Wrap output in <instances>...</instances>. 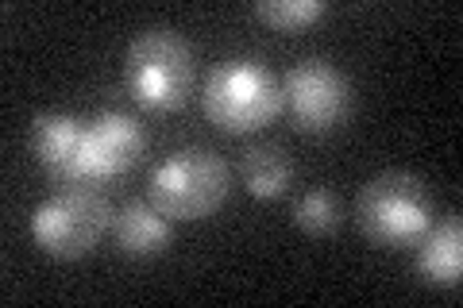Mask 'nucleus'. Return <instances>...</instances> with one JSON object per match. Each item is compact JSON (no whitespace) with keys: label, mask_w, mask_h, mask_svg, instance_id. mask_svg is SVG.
<instances>
[{"label":"nucleus","mask_w":463,"mask_h":308,"mask_svg":"<svg viewBox=\"0 0 463 308\" xmlns=\"http://www.w3.org/2000/svg\"><path fill=\"white\" fill-rule=\"evenodd\" d=\"M194 51L174 27H147L128 42L124 85L147 112H178L194 93Z\"/></svg>","instance_id":"obj_1"},{"label":"nucleus","mask_w":463,"mask_h":308,"mask_svg":"<svg viewBox=\"0 0 463 308\" xmlns=\"http://www.w3.org/2000/svg\"><path fill=\"white\" fill-rule=\"evenodd\" d=\"M201 105L209 124L228 135H248L282 112V81L255 58H224L209 70Z\"/></svg>","instance_id":"obj_2"},{"label":"nucleus","mask_w":463,"mask_h":308,"mask_svg":"<svg viewBox=\"0 0 463 308\" xmlns=\"http://www.w3.org/2000/svg\"><path fill=\"white\" fill-rule=\"evenodd\" d=\"M147 197L170 219H205L228 197V163L213 146H182L151 170Z\"/></svg>","instance_id":"obj_3"},{"label":"nucleus","mask_w":463,"mask_h":308,"mask_svg":"<svg viewBox=\"0 0 463 308\" xmlns=\"http://www.w3.org/2000/svg\"><path fill=\"white\" fill-rule=\"evenodd\" d=\"M359 228L379 247H410L432 228V197L421 178L402 170L379 173L364 185L355 204Z\"/></svg>","instance_id":"obj_4"},{"label":"nucleus","mask_w":463,"mask_h":308,"mask_svg":"<svg viewBox=\"0 0 463 308\" xmlns=\"http://www.w3.org/2000/svg\"><path fill=\"white\" fill-rule=\"evenodd\" d=\"M147 131L128 112H97L90 120H78V139L70 151L58 182L62 185H90L109 182L132 170L143 158Z\"/></svg>","instance_id":"obj_5"},{"label":"nucleus","mask_w":463,"mask_h":308,"mask_svg":"<svg viewBox=\"0 0 463 308\" xmlns=\"http://www.w3.org/2000/svg\"><path fill=\"white\" fill-rule=\"evenodd\" d=\"M112 228V209L97 189L66 185L32 212V236L54 258H81Z\"/></svg>","instance_id":"obj_6"},{"label":"nucleus","mask_w":463,"mask_h":308,"mask_svg":"<svg viewBox=\"0 0 463 308\" xmlns=\"http://www.w3.org/2000/svg\"><path fill=\"white\" fill-rule=\"evenodd\" d=\"M282 112L298 131L321 135L347 120L352 112V81L328 58H306L282 78Z\"/></svg>","instance_id":"obj_7"},{"label":"nucleus","mask_w":463,"mask_h":308,"mask_svg":"<svg viewBox=\"0 0 463 308\" xmlns=\"http://www.w3.org/2000/svg\"><path fill=\"white\" fill-rule=\"evenodd\" d=\"M112 243L128 258H147L170 247V216L151 201H128L112 212Z\"/></svg>","instance_id":"obj_8"},{"label":"nucleus","mask_w":463,"mask_h":308,"mask_svg":"<svg viewBox=\"0 0 463 308\" xmlns=\"http://www.w3.org/2000/svg\"><path fill=\"white\" fill-rule=\"evenodd\" d=\"M417 243H421L413 258L417 277H425L429 285H459V274H463V224L459 219H444V224L429 228Z\"/></svg>","instance_id":"obj_9"},{"label":"nucleus","mask_w":463,"mask_h":308,"mask_svg":"<svg viewBox=\"0 0 463 308\" xmlns=\"http://www.w3.org/2000/svg\"><path fill=\"white\" fill-rule=\"evenodd\" d=\"M240 178L248 185V193L259 201H274L282 197L289 182H294V163L279 143H255L243 151L240 158Z\"/></svg>","instance_id":"obj_10"},{"label":"nucleus","mask_w":463,"mask_h":308,"mask_svg":"<svg viewBox=\"0 0 463 308\" xmlns=\"http://www.w3.org/2000/svg\"><path fill=\"white\" fill-rule=\"evenodd\" d=\"M340 219H344V209H340V197L332 193V189H309V193H301L294 204V224L313 231V236L336 231Z\"/></svg>","instance_id":"obj_11"},{"label":"nucleus","mask_w":463,"mask_h":308,"mask_svg":"<svg viewBox=\"0 0 463 308\" xmlns=\"http://www.w3.org/2000/svg\"><path fill=\"white\" fill-rule=\"evenodd\" d=\"M255 16L270 23L274 32H301L325 16V0H263L255 5Z\"/></svg>","instance_id":"obj_12"}]
</instances>
